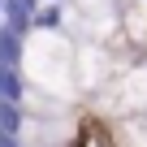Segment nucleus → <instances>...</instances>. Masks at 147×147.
Returning a JSON list of instances; mask_svg holds the SVG:
<instances>
[{"instance_id":"obj_2","label":"nucleus","mask_w":147,"mask_h":147,"mask_svg":"<svg viewBox=\"0 0 147 147\" xmlns=\"http://www.w3.org/2000/svg\"><path fill=\"white\" fill-rule=\"evenodd\" d=\"M0 18H5V0H0Z\"/></svg>"},{"instance_id":"obj_1","label":"nucleus","mask_w":147,"mask_h":147,"mask_svg":"<svg viewBox=\"0 0 147 147\" xmlns=\"http://www.w3.org/2000/svg\"><path fill=\"white\" fill-rule=\"evenodd\" d=\"M65 5L74 9V22L69 26H78L87 39H108L117 26H121V5L117 0H65Z\"/></svg>"}]
</instances>
